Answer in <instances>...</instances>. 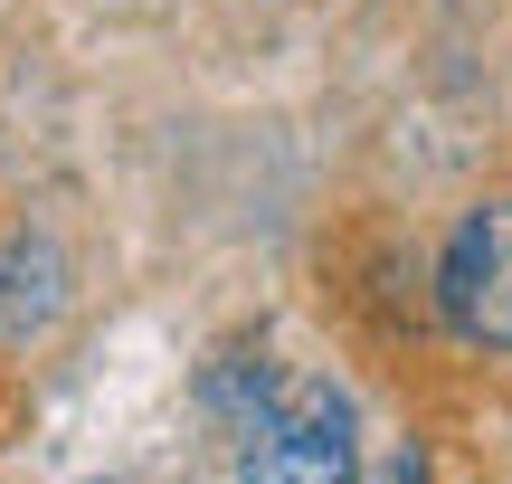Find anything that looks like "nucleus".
Instances as JSON below:
<instances>
[{
	"label": "nucleus",
	"instance_id": "obj_2",
	"mask_svg": "<svg viewBox=\"0 0 512 484\" xmlns=\"http://www.w3.org/2000/svg\"><path fill=\"white\" fill-rule=\"evenodd\" d=\"M247 484H351V399L332 390H285L247 428L238 456Z\"/></svg>",
	"mask_w": 512,
	"mask_h": 484
},
{
	"label": "nucleus",
	"instance_id": "obj_1",
	"mask_svg": "<svg viewBox=\"0 0 512 484\" xmlns=\"http://www.w3.org/2000/svg\"><path fill=\"white\" fill-rule=\"evenodd\" d=\"M437 304L475 352H512V200H484L475 219L446 238Z\"/></svg>",
	"mask_w": 512,
	"mask_h": 484
},
{
	"label": "nucleus",
	"instance_id": "obj_3",
	"mask_svg": "<svg viewBox=\"0 0 512 484\" xmlns=\"http://www.w3.org/2000/svg\"><path fill=\"white\" fill-rule=\"evenodd\" d=\"M57 285H67V266H57V247H0V342H29L48 333L57 314Z\"/></svg>",
	"mask_w": 512,
	"mask_h": 484
}]
</instances>
